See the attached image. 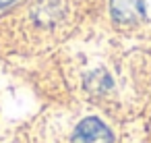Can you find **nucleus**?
I'll list each match as a JSON object with an SVG mask.
<instances>
[{
  "label": "nucleus",
  "instance_id": "nucleus-1",
  "mask_svg": "<svg viewBox=\"0 0 151 143\" xmlns=\"http://www.w3.org/2000/svg\"><path fill=\"white\" fill-rule=\"evenodd\" d=\"M75 143H112V133L97 118H85L79 122L73 135Z\"/></svg>",
  "mask_w": 151,
  "mask_h": 143
},
{
  "label": "nucleus",
  "instance_id": "nucleus-2",
  "mask_svg": "<svg viewBox=\"0 0 151 143\" xmlns=\"http://www.w3.org/2000/svg\"><path fill=\"white\" fill-rule=\"evenodd\" d=\"M112 17L118 23H134L145 15L143 0H110Z\"/></svg>",
  "mask_w": 151,
  "mask_h": 143
},
{
  "label": "nucleus",
  "instance_id": "nucleus-3",
  "mask_svg": "<svg viewBox=\"0 0 151 143\" xmlns=\"http://www.w3.org/2000/svg\"><path fill=\"white\" fill-rule=\"evenodd\" d=\"M11 2H15V0H0V9H2V6H9Z\"/></svg>",
  "mask_w": 151,
  "mask_h": 143
}]
</instances>
